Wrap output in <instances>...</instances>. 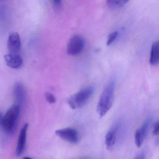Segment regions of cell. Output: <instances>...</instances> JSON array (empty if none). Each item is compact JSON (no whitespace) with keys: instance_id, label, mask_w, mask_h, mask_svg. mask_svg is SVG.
Here are the masks:
<instances>
[{"instance_id":"7","label":"cell","mask_w":159,"mask_h":159,"mask_svg":"<svg viewBox=\"0 0 159 159\" xmlns=\"http://www.w3.org/2000/svg\"><path fill=\"white\" fill-rule=\"evenodd\" d=\"M29 125L25 124L22 127L18 137L16 153L17 156H20L24 152L26 142L27 134Z\"/></svg>"},{"instance_id":"9","label":"cell","mask_w":159,"mask_h":159,"mask_svg":"<svg viewBox=\"0 0 159 159\" xmlns=\"http://www.w3.org/2000/svg\"><path fill=\"white\" fill-rule=\"evenodd\" d=\"M159 61V43L158 41L152 43L151 50L150 64L152 66L158 65Z\"/></svg>"},{"instance_id":"13","label":"cell","mask_w":159,"mask_h":159,"mask_svg":"<svg viewBox=\"0 0 159 159\" xmlns=\"http://www.w3.org/2000/svg\"><path fill=\"white\" fill-rule=\"evenodd\" d=\"M151 122V120L150 118H148L144 122L141 128H140V131L144 139L146 138L148 135Z\"/></svg>"},{"instance_id":"14","label":"cell","mask_w":159,"mask_h":159,"mask_svg":"<svg viewBox=\"0 0 159 159\" xmlns=\"http://www.w3.org/2000/svg\"><path fill=\"white\" fill-rule=\"evenodd\" d=\"M135 143L137 147L140 148L143 144L144 139L141 134L140 128L136 131L134 135Z\"/></svg>"},{"instance_id":"8","label":"cell","mask_w":159,"mask_h":159,"mask_svg":"<svg viewBox=\"0 0 159 159\" xmlns=\"http://www.w3.org/2000/svg\"><path fill=\"white\" fill-rule=\"evenodd\" d=\"M6 64L11 68H20L23 64V59L19 54H8L4 56Z\"/></svg>"},{"instance_id":"3","label":"cell","mask_w":159,"mask_h":159,"mask_svg":"<svg viewBox=\"0 0 159 159\" xmlns=\"http://www.w3.org/2000/svg\"><path fill=\"white\" fill-rule=\"evenodd\" d=\"M20 112V107L15 105L11 107L3 117L2 126L4 131L8 134L13 132L16 128Z\"/></svg>"},{"instance_id":"20","label":"cell","mask_w":159,"mask_h":159,"mask_svg":"<svg viewBox=\"0 0 159 159\" xmlns=\"http://www.w3.org/2000/svg\"><path fill=\"white\" fill-rule=\"evenodd\" d=\"M134 159H145V157L143 153H140L139 155H137Z\"/></svg>"},{"instance_id":"12","label":"cell","mask_w":159,"mask_h":159,"mask_svg":"<svg viewBox=\"0 0 159 159\" xmlns=\"http://www.w3.org/2000/svg\"><path fill=\"white\" fill-rule=\"evenodd\" d=\"M128 1H113L109 0L107 1L108 6L111 9H116L123 7Z\"/></svg>"},{"instance_id":"5","label":"cell","mask_w":159,"mask_h":159,"mask_svg":"<svg viewBox=\"0 0 159 159\" xmlns=\"http://www.w3.org/2000/svg\"><path fill=\"white\" fill-rule=\"evenodd\" d=\"M55 134L60 138L71 143H77L79 141L78 132L70 127L57 130Z\"/></svg>"},{"instance_id":"10","label":"cell","mask_w":159,"mask_h":159,"mask_svg":"<svg viewBox=\"0 0 159 159\" xmlns=\"http://www.w3.org/2000/svg\"><path fill=\"white\" fill-rule=\"evenodd\" d=\"M15 96L18 103L21 104L25 99V91L22 84L17 83L14 86V89Z\"/></svg>"},{"instance_id":"19","label":"cell","mask_w":159,"mask_h":159,"mask_svg":"<svg viewBox=\"0 0 159 159\" xmlns=\"http://www.w3.org/2000/svg\"><path fill=\"white\" fill-rule=\"evenodd\" d=\"M3 117L2 112L0 111V126H2V122H3Z\"/></svg>"},{"instance_id":"15","label":"cell","mask_w":159,"mask_h":159,"mask_svg":"<svg viewBox=\"0 0 159 159\" xmlns=\"http://www.w3.org/2000/svg\"><path fill=\"white\" fill-rule=\"evenodd\" d=\"M118 34V31H115V32H112L111 34H110L109 36H108V38L107 41V45L109 46V45H111L114 42L115 39L117 38Z\"/></svg>"},{"instance_id":"16","label":"cell","mask_w":159,"mask_h":159,"mask_svg":"<svg viewBox=\"0 0 159 159\" xmlns=\"http://www.w3.org/2000/svg\"><path fill=\"white\" fill-rule=\"evenodd\" d=\"M45 96L46 100L50 104H54L56 102L55 97L51 93L49 92L45 93Z\"/></svg>"},{"instance_id":"4","label":"cell","mask_w":159,"mask_h":159,"mask_svg":"<svg viewBox=\"0 0 159 159\" xmlns=\"http://www.w3.org/2000/svg\"><path fill=\"white\" fill-rule=\"evenodd\" d=\"M85 46V40L80 35H75L70 39L67 46V52L70 55L76 56L81 53Z\"/></svg>"},{"instance_id":"2","label":"cell","mask_w":159,"mask_h":159,"mask_svg":"<svg viewBox=\"0 0 159 159\" xmlns=\"http://www.w3.org/2000/svg\"><path fill=\"white\" fill-rule=\"evenodd\" d=\"M94 91L93 86H87L73 95L68 100V103L72 109H76L84 106L91 98Z\"/></svg>"},{"instance_id":"21","label":"cell","mask_w":159,"mask_h":159,"mask_svg":"<svg viewBox=\"0 0 159 159\" xmlns=\"http://www.w3.org/2000/svg\"><path fill=\"white\" fill-rule=\"evenodd\" d=\"M23 159H32V158H30V157H26L25 158H23Z\"/></svg>"},{"instance_id":"1","label":"cell","mask_w":159,"mask_h":159,"mask_svg":"<svg viewBox=\"0 0 159 159\" xmlns=\"http://www.w3.org/2000/svg\"><path fill=\"white\" fill-rule=\"evenodd\" d=\"M116 83L111 80L106 85L98 103L97 110L100 118L104 117L113 105Z\"/></svg>"},{"instance_id":"17","label":"cell","mask_w":159,"mask_h":159,"mask_svg":"<svg viewBox=\"0 0 159 159\" xmlns=\"http://www.w3.org/2000/svg\"><path fill=\"white\" fill-rule=\"evenodd\" d=\"M52 2L54 7L57 10L60 9L62 7V2L61 1H53Z\"/></svg>"},{"instance_id":"11","label":"cell","mask_w":159,"mask_h":159,"mask_svg":"<svg viewBox=\"0 0 159 159\" xmlns=\"http://www.w3.org/2000/svg\"><path fill=\"white\" fill-rule=\"evenodd\" d=\"M116 135L115 130H110L105 137V144L109 148L113 147L116 141Z\"/></svg>"},{"instance_id":"6","label":"cell","mask_w":159,"mask_h":159,"mask_svg":"<svg viewBox=\"0 0 159 159\" xmlns=\"http://www.w3.org/2000/svg\"><path fill=\"white\" fill-rule=\"evenodd\" d=\"M8 48L10 54H19L21 52V42L20 36L17 33H13L9 37Z\"/></svg>"},{"instance_id":"18","label":"cell","mask_w":159,"mask_h":159,"mask_svg":"<svg viewBox=\"0 0 159 159\" xmlns=\"http://www.w3.org/2000/svg\"><path fill=\"white\" fill-rule=\"evenodd\" d=\"M153 134L154 135H158L159 134V124L158 122H156L154 124V127H153Z\"/></svg>"}]
</instances>
